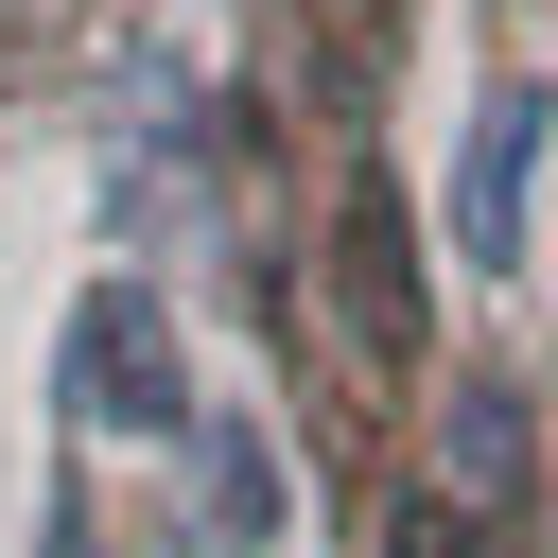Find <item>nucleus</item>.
<instances>
[{
    "label": "nucleus",
    "instance_id": "2",
    "mask_svg": "<svg viewBox=\"0 0 558 558\" xmlns=\"http://www.w3.org/2000/svg\"><path fill=\"white\" fill-rule=\"evenodd\" d=\"M70 418L105 436H192V366H174V314L140 279H87L70 296Z\"/></svg>",
    "mask_w": 558,
    "mask_h": 558
},
{
    "label": "nucleus",
    "instance_id": "4",
    "mask_svg": "<svg viewBox=\"0 0 558 558\" xmlns=\"http://www.w3.org/2000/svg\"><path fill=\"white\" fill-rule=\"evenodd\" d=\"M331 296H349V331L366 349H401V227L349 192V227H331Z\"/></svg>",
    "mask_w": 558,
    "mask_h": 558
},
{
    "label": "nucleus",
    "instance_id": "5",
    "mask_svg": "<svg viewBox=\"0 0 558 558\" xmlns=\"http://www.w3.org/2000/svg\"><path fill=\"white\" fill-rule=\"evenodd\" d=\"M453 488H488V506L523 488V401L506 384H453Z\"/></svg>",
    "mask_w": 558,
    "mask_h": 558
},
{
    "label": "nucleus",
    "instance_id": "1",
    "mask_svg": "<svg viewBox=\"0 0 558 558\" xmlns=\"http://www.w3.org/2000/svg\"><path fill=\"white\" fill-rule=\"evenodd\" d=\"M541 157H558V70H488L471 122H453V209H436L471 279H523V244H541Z\"/></svg>",
    "mask_w": 558,
    "mask_h": 558
},
{
    "label": "nucleus",
    "instance_id": "6",
    "mask_svg": "<svg viewBox=\"0 0 558 558\" xmlns=\"http://www.w3.org/2000/svg\"><path fill=\"white\" fill-rule=\"evenodd\" d=\"M401 558H471V541H453V523H401Z\"/></svg>",
    "mask_w": 558,
    "mask_h": 558
},
{
    "label": "nucleus",
    "instance_id": "3",
    "mask_svg": "<svg viewBox=\"0 0 558 558\" xmlns=\"http://www.w3.org/2000/svg\"><path fill=\"white\" fill-rule=\"evenodd\" d=\"M209 541H227V558L279 541V436H262V418H209Z\"/></svg>",
    "mask_w": 558,
    "mask_h": 558
}]
</instances>
